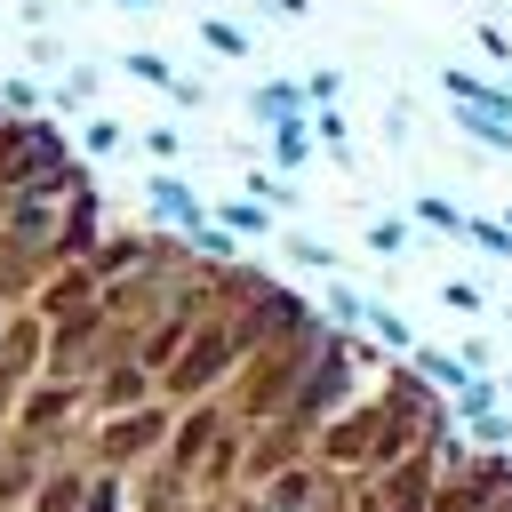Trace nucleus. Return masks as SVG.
Returning a JSON list of instances; mask_svg holds the SVG:
<instances>
[{
    "label": "nucleus",
    "mask_w": 512,
    "mask_h": 512,
    "mask_svg": "<svg viewBox=\"0 0 512 512\" xmlns=\"http://www.w3.org/2000/svg\"><path fill=\"white\" fill-rule=\"evenodd\" d=\"M408 368H416V376H424L432 392H448V408H456V392L472 384V368H464V360H456L448 344H416V352H408Z\"/></svg>",
    "instance_id": "f257e3e1"
},
{
    "label": "nucleus",
    "mask_w": 512,
    "mask_h": 512,
    "mask_svg": "<svg viewBox=\"0 0 512 512\" xmlns=\"http://www.w3.org/2000/svg\"><path fill=\"white\" fill-rule=\"evenodd\" d=\"M416 224H432V232H448V240H464V224H472V208H456L448 192H416Z\"/></svg>",
    "instance_id": "f03ea898"
},
{
    "label": "nucleus",
    "mask_w": 512,
    "mask_h": 512,
    "mask_svg": "<svg viewBox=\"0 0 512 512\" xmlns=\"http://www.w3.org/2000/svg\"><path fill=\"white\" fill-rule=\"evenodd\" d=\"M272 160H280V168H304V160H312V120H280V128H272Z\"/></svg>",
    "instance_id": "7ed1b4c3"
},
{
    "label": "nucleus",
    "mask_w": 512,
    "mask_h": 512,
    "mask_svg": "<svg viewBox=\"0 0 512 512\" xmlns=\"http://www.w3.org/2000/svg\"><path fill=\"white\" fill-rule=\"evenodd\" d=\"M152 208L176 216V224H200V200H192V184H176V176H152Z\"/></svg>",
    "instance_id": "20e7f679"
},
{
    "label": "nucleus",
    "mask_w": 512,
    "mask_h": 512,
    "mask_svg": "<svg viewBox=\"0 0 512 512\" xmlns=\"http://www.w3.org/2000/svg\"><path fill=\"white\" fill-rule=\"evenodd\" d=\"M488 408H504V376H472V384L456 392V424H472V416H488Z\"/></svg>",
    "instance_id": "39448f33"
},
{
    "label": "nucleus",
    "mask_w": 512,
    "mask_h": 512,
    "mask_svg": "<svg viewBox=\"0 0 512 512\" xmlns=\"http://www.w3.org/2000/svg\"><path fill=\"white\" fill-rule=\"evenodd\" d=\"M464 440L504 456V448H512V408H488V416H472V424H464Z\"/></svg>",
    "instance_id": "423d86ee"
},
{
    "label": "nucleus",
    "mask_w": 512,
    "mask_h": 512,
    "mask_svg": "<svg viewBox=\"0 0 512 512\" xmlns=\"http://www.w3.org/2000/svg\"><path fill=\"white\" fill-rule=\"evenodd\" d=\"M440 88H448L456 104H480V96H488L496 80H488V72H472V64H440Z\"/></svg>",
    "instance_id": "0eeeda50"
},
{
    "label": "nucleus",
    "mask_w": 512,
    "mask_h": 512,
    "mask_svg": "<svg viewBox=\"0 0 512 512\" xmlns=\"http://www.w3.org/2000/svg\"><path fill=\"white\" fill-rule=\"evenodd\" d=\"M368 336H376V344H392V352H400V360H408V352H416V336H408V320H400V312H392V304H376V312H368Z\"/></svg>",
    "instance_id": "6e6552de"
},
{
    "label": "nucleus",
    "mask_w": 512,
    "mask_h": 512,
    "mask_svg": "<svg viewBox=\"0 0 512 512\" xmlns=\"http://www.w3.org/2000/svg\"><path fill=\"white\" fill-rule=\"evenodd\" d=\"M464 240H472V248H488V256H512V224H504V216H480V208H472Z\"/></svg>",
    "instance_id": "1a4fd4ad"
},
{
    "label": "nucleus",
    "mask_w": 512,
    "mask_h": 512,
    "mask_svg": "<svg viewBox=\"0 0 512 512\" xmlns=\"http://www.w3.org/2000/svg\"><path fill=\"white\" fill-rule=\"evenodd\" d=\"M440 304L448 312H488V288L480 280H440Z\"/></svg>",
    "instance_id": "9d476101"
},
{
    "label": "nucleus",
    "mask_w": 512,
    "mask_h": 512,
    "mask_svg": "<svg viewBox=\"0 0 512 512\" xmlns=\"http://www.w3.org/2000/svg\"><path fill=\"white\" fill-rule=\"evenodd\" d=\"M200 40H208V48H224V56H248V32H240V24H224V16H208V24H200Z\"/></svg>",
    "instance_id": "9b49d317"
},
{
    "label": "nucleus",
    "mask_w": 512,
    "mask_h": 512,
    "mask_svg": "<svg viewBox=\"0 0 512 512\" xmlns=\"http://www.w3.org/2000/svg\"><path fill=\"white\" fill-rule=\"evenodd\" d=\"M368 248H376V256H400V248H408V224H400V216H376V224H368Z\"/></svg>",
    "instance_id": "f8f14e48"
},
{
    "label": "nucleus",
    "mask_w": 512,
    "mask_h": 512,
    "mask_svg": "<svg viewBox=\"0 0 512 512\" xmlns=\"http://www.w3.org/2000/svg\"><path fill=\"white\" fill-rule=\"evenodd\" d=\"M288 256H296V264H312V272H336V248H328V240H304V232H288Z\"/></svg>",
    "instance_id": "ddd939ff"
},
{
    "label": "nucleus",
    "mask_w": 512,
    "mask_h": 512,
    "mask_svg": "<svg viewBox=\"0 0 512 512\" xmlns=\"http://www.w3.org/2000/svg\"><path fill=\"white\" fill-rule=\"evenodd\" d=\"M448 352H456L472 376H496V344H488V336H464V344H448Z\"/></svg>",
    "instance_id": "4468645a"
},
{
    "label": "nucleus",
    "mask_w": 512,
    "mask_h": 512,
    "mask_svg": "<svg viewBox=\"0 0 512 512\" xmlns=\"http://www.w3.org/2000/svg\"><path fill=\"white\" fill-rule=\"evenodd\" d=\"M344 136H352V128H344V112H336V104H328V112H312V144L344 152Z\"/></svg>",
    "instance_id": "2eb2a0df"
},
{
    "label": "nucleus",
    "mask_w": 512,
    "mask_h": 512,
    "mask_svg": "<svg viewBox=\"0 0 512 512\" xmlns=\"http://www.w3.org/2000/svg\"><path fill=\"white\" fill-rule=\"evenodd\" d=\"M248 192H256V200H264V208H288V200H296V192H288V184H280V176H248Z\"/></svg>",
    "instance_id": "dca6fc26"
},
{
    "label": "nucleus",
    "mask_w": 512,
    "mask_h": 512,
    "mask_svg": "<svg viewBox=\"0 0 512 512\" xmlns=\"http://www.w3.org/2000/svg\"><path fill=\"white\" fill-rule=\"evenodd\" d=\"M480 48H488V56L512 72V32H504V24H480Z\"/></svg>",
    "instance_id": "f3484780"
},
{
    "label": "nucleus",
    "mask_w": 512,
    "mask_h": 512,
    "mask_svg": "<svg viewBox=\"0 0 512 512\" xmlns=\"http://www.w3.org/2000/svg\"><path fill=\"white\" fill-rule=\"evenodd\" d=\"M224 224H232V232H264V208H248V200H240V208H224Z\"/></svg>",
    "instance_id": "a211bd4d"
},
{
    "label": "nucleus",
    "mask_w": 512,
    "mask_h": 512,
    "mask_svg": "<svg viewBox=\"0 0 512 512\" xmlns=\"http://www.w3.org/2000/svg\"><path fill=\"white\" fill-rule=\"evenodd\" d=\"M304 8H312V0H272V16H304Z\"/></svg>",
    "instance_id": "6ab92c4d"
},
{
    "label": "nucleus",
    "mask_w": 512,
    "mask_h": 512,
    "mask_svg": "<svg viewBox=\"0 0 512 512\" xmlns=\"http://www.w3.org/2000/svg\"><path fill=\"white\" fill-rule=\"evenodd\" d=\"M120 8H152V0H120Z\"/></svg>",
    "instance_id": "aec40b11"
},
{
    "label": "nucleus",
    "mask_w": 512,
    "mask_h": 512,
    "mask_svg": "<svg viewBox=\"0 0 512 512\" xmlns=\"http://www.w3.org/2000/svg\"><path fill=\"white\" fill-rule=\"evenodd\" d=\"M504 400H512V368H504Z\"/></svg>",
    "instance_id": "412c9836"
},
{
    "label": "nucleus",
    "mask_w": 512,
    "mask_h": 512,
    "mask_svg": "<svg viewBox=\"0 0 512 512\" xmlns=\"http://www.w3.org/2000/svg\"><path fill=\"white\" fill-rule=\"evenodd\" d=\"M504 224H512V208H504Z\"/></svg>",
    "instance_id": "4be33fe9"
}]
</instances>
